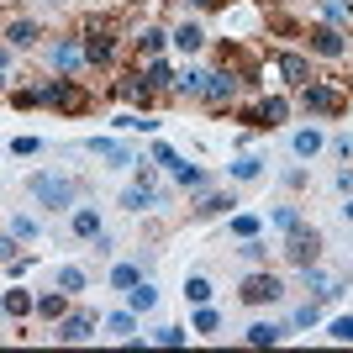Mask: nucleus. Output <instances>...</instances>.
I'll return each instance as SVG.
<instances>
[{"mask_svg":"<svg viewBox=\"0 0 353 353\" xmlns=\"http://www.w3.org/2000/svg\"><path fill=\"white\" fill-rule=\"evenodd\" d=\"M63 311H69V290H48V295H37V316H48V322H59Z\"/></svg>","mask_w":353,"mask_h":353,"instance_id":"nucleus-25","label":"nucleus"},{"mask_svg":"<svg viewBox=\"0 0 353 353\" xmlns=\"http://www.w3.org/2000/svg\"><path fill=\"white\" fill-rule=\"evenodd\" d=\"M237 253H243L248 264H264V259H269V243H264V237H243V248H237Z\"/></svg>","mask_w":353,"mask_h":353,"instance_id":"nucleus-37","label":"nucleus"},{"mask_svg":"<svg viewBox=\"0 0 353 353\" xmlns=\"http://www.w3.org/2000/svg\"><path fill=\"white\" fill-rule=\"evenodd\" d=\"M243 338H248V348H274V343L285 338V327H274V322H253Z\"/></svg>","mask_w":353,"mask_h":353,"instance_id":"nucleus-24","label":"nucleus"},{"mask_svg":"<svg viewBox=\"0 0 353 353\" xmlns=\"http://www.w3.org/2000/svg\"><path fill=\"white\" fill-rule=\"evenodd\" d=\"M322 148H327L322 127H301V132H290V153H295V159H316Z\"/></svg>","mask_w":353,"mask_h":353,"instance_id":"nucleus-14","label":"nucleus"},{"mask_svg":"<svg viewBox=\"0 0 353 353\" xmlns=\"http://www.w3.org/2000/svg\"><path fill=\"white\" fill-rule=\"evenodd\" d=\"M306 43H311V53H322V59H343V53H348V37H343L332 21H322V27H306Z\"/></svg>","mask_w":353,"mask_h":353,"instance_id":"nucleus-8","label":"nucleus"},{"mask_svg":"<svg viewBox=\"0 0 353 353\" xmlns=\"http://www.w3.org/2000/svg\"><path fill=\"white\" fill-rule=\"evenodd\" d=\"M153 163H163V169H174V163H179V153H174L169 143H153Z\"/></svg>","mask_w":353,"mask_h":353,"instance_id":"nucleus-44","label":"nucleus"},{"mask_svg":"<svg viewBox=\"0 0 353 353\" xmlns=\"http://www.w3.org/2000/svg\"><path fill=\"white\" fill-rule=\"evenodd\" d=\"M274 69L285 74V85H311V79H316V74H311V59H301V53H274Z\"/></svg>","mask_w":353,"mask_h":353,"instance_id":"nucleus-13","label":"nucleus"},{"mask_svg":"<svg viewBox=\"0 0 353 353\" xmlns=\"http://www.w3.org/2000/svg\"><path fill=\"white\" fill-rule=\"evenodd\" d=\"M11 237H21V243L37 237V221H32V216H11Z\"/></svg>","mask_w":353,"mask_h":353,"instance_id":"nucleus-42","label":"nucleus"},{"mask_svg":"<svg viewBox=\"0 0 353 353\" xmlns=\"http://www.w3.org/2000/svg\"><path fill=\"white\" fill-rule=\"evenodd\" d=\"M59 290H69V295L85 290V269H79V264H63V269H59Z\"/></svg>","mask_w":353,"mask_h":353,"instance_id":"nucleus-35","label":"nucleus"},{"mask_svg":"<svg viewBox=\"0 0 353 353\" xmlns=\"http://www.w3.org/2000/svg\"><path fill=\"white\" fill-rule=\"evenodd\" d=\"M127 306H132L137 316H143V311H153V306H159V290H153L148 280H137L132 290H127Z\"/></svg>","mask_w":353,"mask_h":353,"instance_id":"nucleus-27","label":"nucleus"},{"mask_svg":"<svg viewBox=\"0 0 353 353\" xmlns=\"http://www.w3.org/2000/svg\"><path fill=\"white\" fill-rule=\"evenodd\" d=\"M169 43H174L179 53H201V43H206V32H201V21H179V27L169 32Z\"/></svg>","mask_w":353,"mask_h":353,"instance_id":"nucleus-16","label":"nucleus"},{"mask_svg":"<svg viewBox=\"0 0 353 353\" xmlns=\"http://www.w3.org/2000/svg\"><path fill=\"white\" fill-rule=\"evenodd\" d=\"M232 206H237V195H232V190H211V195H201L195 216H232Z\"/></svg>","mask_w":353,"mask_h":353,"instance_id":"nucleus-18","label":"nucleus"},{"mask_svg":"<svg viewBox=\"0 0 353 353\" xmlns=\"http://www.w3.org/2000/svg\"><path fill=\"white\" fill-rule=\"evenodd\" d=\"M280 295H285L280 274H269V269H259V274H248V280H243V290H237V301H243V306H274Z\"/></svg>","mask_w":353,"mask_h":353,"instance_id":"nucleus-7","label":"nucleus"},{"mask_svg":"<svg viewBox=\"0 0 353 353\" xmlns=\"http://www.w3.org/2000/svg\"><path fill=\"white\" fill-rule=\"evenodd\" d=\"M269 27H274V32H290V37H306V27H295L285 11H269Z\"/></svg>","mask_w":353,"mask_h":353,"instance_id":"nucleus-41","label":"nucleus"},{"mask_svg":"<svg viewBox=\"0 0 353 353\" xmlns=\"http://www.w3.org/2000/svg\"><path fill=\"white\" fill-rule=\"evenodd\" d=\"M143 85L148 90H174V69L163 59H143Z\"/></svg>","mask_w":353,"mask_h":353,"instance_id":"nucleus-19","label":"nucleus"},{"mask_svg":"<svg viewBox=\"0 0 353 353\" xmlns=\"http://www.w3.org/2000/svg\"><path fill=\"white\" fill-rule=\"evenodd\" d=\"M0 311H6V306H0Z\"/></svg>","mask_w":353,"mask_h":353,"instance_id":"nucleus-54","label":"nucleus"},{"mask_svg":"<svg viewBox=\"0 0 353 353\" xmlns=\"http://www.w3.org/2000/svg\"><path fill=\"white\" fill-rule=\"evenodd\" d=\"M69 232L79 237V243H95V237L105 232L101 227V206H74L69 211Z\"/></svg>","mask_w":353,"mask_h":353,"instance_id":"nucleus-11","label":"nucleus"},{"mask_svg":"<svg viewBox=\"0 0 353 353\" xmlns=\"http://www.w3.org/2000/svg\"><path fill=\"white\" fill-rule=\"evenodd\" d=\"M0 95H6V69H0Z\"/></svg>","mask_w":353,"mask_h":353,"instance_id":"nucleus-52","label":"nucleus"},{"mask_svg":"<svg viewBox=\"0 0 353 353\" xmlns=\"http://www.w3.org/2000/svg\"><path fill=\"white\" fill-rule=\"evenodd\" d=\"M153 206H159V190H153L148 179H143V185H132V190L121 195V211H153Z\"/></svg>","mask_w":353,"mask_h":353,"instance_id":"nucleus-22","label":"nucleus"},{"mask_svg":"<svg viewBox=\"0 0 353 353\" xmlns=\"http://www.w3.org/2000/svg\"><path fill=\"white\" fill-rule=\"evenodd\" d=\"M37 37H43V27H37L32 16H16L11 27H6V43H11V48H32Z\"/></svg>","mask_w":353,"mask_h":353,"instance_id":"nucleus-17","label":"nucleus"},{"mask_svg":"<svg viewBox=\"0 0 353 353\" xmlns=\"http://www.w3.org/2000/svg\"><path fill=\"white\" fill-rule=\"evenodd\" d=\"M132 43H137V59H159L163 43H169V32H163V27H143Z\"/></svg>","mask_w":353,"mask_h":353,"instance_id":"nucleus-20","label":"nucleus"},{"mask_svg":"<svg viewBox=\"0 0 353 353\" xmlns=\"http://www.w3.org/2000/svg\"><path fill=\"white\" fill-rule=\"evenodd\" d=\"M11 105L16 111H32V105H37V90H11Z\"/></svg>","mask_w":353,"mask_h":353,"instance_id":"nucleus-45","label":"nucleus"},{"mask_svg":"<svg viewBox=\"0 0 353 353\" xmlns=\"http://www.w3.org/2000/svg\"><path fill=\"white\" fill-rule=\"evenodd\" d=\"M332 338H338V343H353V316H338V322H332Z\"/></svg>","mask_w":353,"mask_h":353,"instance_id":"nucleus-46","label":"nucleus"},{"mask_svg":"<svg viewBox=\"0 0 353 353\" xmlns=\"http://www.w3.org/2000/svg\"><path fill=\"white\" fill-rule=\"evenodd\" d=\"M16 259V237H0V264H11Z\"/></svg>","mask_w":353,"mask_h":353,"instance_id":"nucleus-48","label":"nucleus"},{"mask_svg":"<svg viewBox=\"0 0 353 353\" xmlns=\"http://www.w3.org/2000/svg\"><path fill=\"white\" fill-rule=\"evenodd\" d=\"M259 227L264 221L253 216V211H232V237H259Z\"/></svg>","mask_w":353,"mask_h":353,"instance_id":"nucleus-32","label":"nucleus"},{"mask_svg":"<svg viewBox=\"0 0 353 353\" xmlns=\"http://www.w3.org/2000/svg\"><path fill=\"white\" fill-rule=\"evenodd\" d=\"M90 153H95V159H105V169H127V163H143L132 148L117 143V137H90Z\"/></svg>","mask_w":353,"mask_h":353,"instance_id":"nucleus-9","label":"nucleus"},{"mask_svg":"<svg viewBox=\"0 0 353 353\" xmlns=\"http://www.w3.org/2000/svg\"><path fill=\"white\" fill-rule=\"evenodd\" d=\"M137 280H143V269H137V264H117V269H111V285H117V290H132Z\"/></svg>","mask_w":353,"mask_h":353,"instance_id":"nucleus-34","label":"nucleus"},{"mask_svg":"<svg viewBox=\"0 0 353 353\" xmlns=\"http://www.w3.org/2000/svg\"><path fill=\"white\" fill-rule=\"evenodd\" d=\"M153 343H163V348H179V343H185V327H153Z\"/></svg>","mask_w":353,"mask_h":353,"instance_id":"nucleus-40","label":"nucleus"},{"mask_svg":"<svg viewBox=\"0 0 353 353\" xmlns=\"http://www.w3.org/2000/svg\"><path fill=\"white\" fill-rule=\"evenodd\" d=\"M237 85H243V74L237 69H206V90H201V101L211 105V111H221V105H232V95H237Z\"/></svg>","mask_w":353,"mask_h":353,"instance_id":"nucleus-6","label":"nucleus"},{"mask_svg":"<svg viewBox=\"0 0 353 353\" xmlns=\"http://www.w3.org/2000/svg\"><path fill=\"white\" fill-rule=\"evenodd\" d=\"M343 216H348V221H353V195H348V206H343Z\"/></svg>","mask_w":353,"mask_h":353,"instance_id":"nucleus-51","label":"nucleus"},{"mask_svg":"<svg viewBox=\"0 0 353 353\" xmlns=\"http://www.w3.org/2000/svg\"><path fill=\"white\" fill-rule=\"evenodd\" d=\"M48 6H63V0H48Z\"/></svg>","mask_w":353,"mask_h":353,"instance_id":"nucleus-53","label":"nucleus"},{"mask_svg":"<svg viewBox=\"0 0 353 353\" xmlns=\"http://www.w3.org/2000/svg\"><path fill=\"white\" fill-rule=\"evenodd\" d=\"M322 16L332 21V27H343V21H353V6L348 0H322Z\"/></svg>","mask_w":353,"mask_h":353,"instance_id":"nucleus-33","label":"nucleus"},{"mask_svg":"<svg viewBox=\"0 0 353 353\" xmlns=\"http://www.w3.org/2000/svg\"><path fill=\"white\" fill-rule=\"evenodd\" d=\"M327 148H332V159H338V163H353V132H338Z\"/></svg>","mask_w":353,"mask_h":353,"instance_id":"nucleus-39","label":"nucleus"},{"mask_svg":"<svg viewBox=\"0 0 353 353\" xmlns=\"http://www.w3.org/2000/svg\"><path fill=\"white\" fill-rule=\"evenodd\" d=\"M322 248H327V237L316 232V227H295V232H285V259H290L295 269H306V264H322Z\"/></svg>","mask_w":353,"mask_h":353,"instance_id":"nucleus-4","label":"nucleus"},{"mask_svg":"<svg viewBox=\"0 0 353 353\" xmlns=\"http://www.w3.org/2000/svg\"><path fill=\"white\" fill-rule=\"evenodd\" d=\"M27 190L37 195L48 211H74V179H63V174H32Z\"/></svg>","mask_w":353,"mask_h":353,"instance_id":"nucleus-5","label":"nucleus"},{"mask_svg":"<svg viewBox=\"0 0 353 353\" xmlns=\"http://www.w3.org/2000/svg\"><path fill=\"white\" fill-rule=\"evenodd\" d=\"M174 90H179V95H190V101H201V90H206V69H179L174 74Z\"/></svg>","mask_w":353,"mask_h":353,"instance_id":"nucleus-26","label":"nucleus"},{"mask_svg":"<svg viewBox=\"0 0 353 353\" xmlns=\"http://www.w3.org/2000/svg\"><path fill=\"white\" fill-rule=\"evenodd\" d=\"M0 306H6V316H27V311H37V301H32L27 290H11L6 301H0Z\"/></svg>","mask_w":353,"mask_h":353,"instance_id":"nucleus-31","label":"nucleus"},{"mask_svg":"<svg viewBox=\"0 0 353 353\" xmlns=\"http://www.w3.org/2000/svg\"><path fill=\"white\" fill-rule=\"evenodd\" d=\"M190 6H195V11H206V6H216V0H190Z\"/></svg>","mask_w":353,"mask_h":353,"instance_id":"nucleus-50","label":"nucleus"},{"mask_svg":"<svg viewBox=\"0 0 353 353\" xmlns=\"http://www.w3.org/2000/svg\"><path fill=\"white\" fill-rule=\"evenodd\" d=\"M16 153H21V159H32V153H43V143H37V137H16Z\"/></svg>","mask_w":353,"mask_h":353,"instance_id":"nucleus-47","label":"nucleus"},{"mask_svg":"<svg viewBox=\"0 0 353 353\" xmlns=\"http://www.w3.org/2000/svg\"><path fill=\"white\" fill-rule=\"evenodd\" d=\"M311 322H322V306H316V301H306V306L295 311V327H311Z\"/></svg>","mask_w":353,"mask_h":353,"instance_id":"nucleus-43","label":"nucleus"},{"mask_svg":"<svg viewBox=\"0 0 353 353\" xmlns=\"http://www.w3.org/2000/svg\"><path fill=\"white\" fill-rule=\"evenodd\" d=\"M79 48H85V63L105 69V63L117 59V21L111 16H90L85 27H79Z\"/></svg>","mask_w":353,"mask_h":353,"instance_id":"nucleus-2","label":"nucleus"},{"mask_svg":"<svg viewBox=\"0 0 353 353\" xmlns=\"http://www.w3.org/2000/svg\"><path fill=\"white\" fill-rule=\"evenodd\" d=\"M117 95H127V101H132V105H143V111H148L159 90H148V85H143V74H127V79H121V85H117Z\"/></svg>","mask_w":353,"mask_h":353,"instance_id":"nucleus-21","label":"nucleus"},{"mask_svg":"<svg viewBox=\"0 0 353 353\" xmlns=\"http://www.w3.org/2000/svg\"><path fill=\"white\" fill-rule=\"evenodd\" d=\"M338 190H343V195H353V169H338Z\"/></svg>","mask_w":353,"mask_h":353,"instance_id":"nucleus-49","label":"nucleus"},{"mask_svg":"<svg viewBox=\"0 0 353 353\" xmlns=\"http://www.w3.org/2000/svg\"><path fill=\"white\" fill-rule=\"evenodd\" d=\"M48 63L59 74H74L79 63H85V48L74 43V37H59V43H48Z\"/></svg>","mask_w":353,"mask_h":353,"instance_id":"nucleus-12","label":"nucleus"},{"mask_svg":"<svg viewBox=\"0 0 353 353\" xmlns=\"http://www.w3.org/2000/svg\"><path fill=\"white\" fill-rule=\"evenodd\" d=\"M269 221H274L280 232H295V227H301V211H295V206H274V211H269Z\"/></svg>","mask_w":353,"mask_h":353,"instance_id":"nucleus-36","label":"nucleus"},{"mask_svg":"<svg viewBox=\"0 0 353 353\" xmlns=\"http://www.w3.org/2000/svg\"><path fill=\"white\" fill-rule=\"evenodd\" d=\"M195 332H216V327H221V316H216V311H211V301H206V306H195Z\"/></svg>","mask_w":353,"mask_h":353,"instance_id":"nucleus-38","label":"nucleus"},{"mask_svg":"<svg viewBox=\"0 0 353 353\" xmlns=\"http://www.w3.org/2000/svg\"><path fill=\"white\" fill-rule=\"evenodd\" d=\"M285 117H290V101H285V95H269V101H259V132H274Z\"/></svg>","mask_w":353,"mask_h":353,"instance_id":"nucleus-15","label":"nucleus"},{"mask_svg":"<svg viewBox=\"0 0 353 353\" xmlns=\"http://www.w3.org/2000/svg\"><path fill=\"white\" fill-rule=\"evenodd\" d=\"M101 327H105V338H132V332H137V311L132 306H127V311H111Z\"/></svg>","mask_w":353,"mask_h":353,"instance_id":"nucleus-23","label":"nucleus"},{"mask_svg":"<svg viewBox=\"0 0 353 353\" xmlns=\"http://www.w3.org/2000/svg\"><path fill=\"white\" fill-rule=\"evenodd\" d=\"M185 301H190V306H206L211 301V280L206 274H190V280H185Z\"/></svg>","mask_w":353,"mask_h":353,"instance_id":"nucleus-30","label":"nucleus"},{"mask_svg":"<svg viewBox=\"0 0 353 353\" xmlns=\"http://www.w3.org/2000/svg\"><path fill=\"white\" fill-rule=\"evenodd\" d=\"M301 111H306V117H343V111H348V95H343L338 85H327V79H311V85H301Z\"/></svg>","mask_w":353,"mask_h":353,"instance_id":"nucleus-3","label":"nucleus"},{"mask_svg":"<svg viewBox=\"0 0 353 353\" xmlns=\"http://www.w3.org/2000/svg\"><path fill=\"white\" fill-rule=\"evenodd\" d=\"M169 174H174L179 185H185V190H201V185H211V174H206V169H195V163H185V159H179L174 169H169Z\"/></svg>","mask_w":353,"mask_h":353,"instance_id":"nucleus-29","label":"nucleus"},{"mask_svg":"<svg viewBox=\"0 0 353 353\" xmlns=\"http://www.w3.org/2000/svg\"><path fill=\"white\" fill-rule=\"evenodd\" d=\"M53 338H59V343H90V338H95V316H85V311H74V316H69V311H63Z\"/></svg>","mask_w":353,"mask_h":353,"instance_id":"nucleus-10","label":"nucleus"},{"mask_svg":"<svg viewBox=\"0 0 353 353\" xmlns=\"http://www.w3.org/2000/svg\"><path fill=\"white\" fill-rule=\"evenodd\" d=\"M227 174L248 185V179H259V174H264V159H259V153H243V159H237V163H227Z\"/></svg>","mask_w":353,"mask_h":353,"instance_id":"nucleus-28","label":"nucleus"},{"mask_svg":"<svg viewBox=\"0 0 353 353\" xmlns=\"http://www.w3.org/2000/svg\"><path fill=\"white\" fill-rule=\"evenodd\" d=\"M37 105H53V111H63V117H85L90 105H95V95H90V90H79L69 74H59V79L37 85Z\"/></svg>","mask_w":353,"mask_h":353,"instance_id":"nucleus-1","label":"nucleus"}]
</instances>
